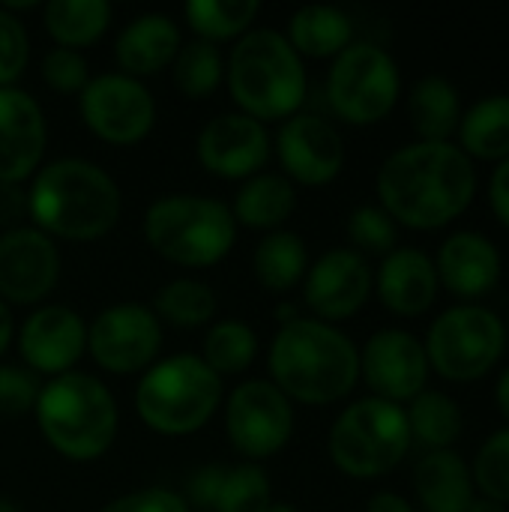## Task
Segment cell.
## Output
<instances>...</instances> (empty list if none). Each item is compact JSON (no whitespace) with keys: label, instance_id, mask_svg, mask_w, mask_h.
Instances as JSON below:
<instances>
[{"label":"cell","instance_id":"12","mask_svg":"<svg viewBox=\"0 0 509 512\" xmlns=\"http://www.w3.org/2000/svg\"><path fill=\"white\" fill-rule=\"evenodd\" d=\"M225 432L240 456L249 462H264L285 450L294 435L291 399L273 381H246L228 396Z\"/></svg>","mask_w":509,"mask_h":512},{"label":"cell","instance_id":"10","mask_svg":"<svg viewBox=\"0 0 509 512\" xmlns=\"http://www.w3.org/2000/svg\"><path fill=\"white\" fill-rule=\"evenodd\" d=\"M507 348L504 321L477 303L441 312L426 336V357L444 378L471 381L486 375Z\"/></svg>","mask_w":509,"mask_h":512},{"label":"cell","instance_id":"24","mask_svg":"<svg viewBox=\"0 0 509 512\" xmlns=\"http://www.w3.org/2000/svg\"><path fill=\"white\" fill-rule=\"evenodd\" d=\"M414 489L426 512H465L474 501L471 468L453 447L429 450L417 462Z\"/></svg>","mask_w":509,"mask_h":512},{"label":"cell","instance_id":"34","mask_svg":"<svg viewBox=\"0 0 509 512\" xmlns=\"http://www.w3.org/2000/svg\"><path fill=\"white\" fill-rule=\"evenodd\" d=\"M174 84L189 99H207L225 81V60L219 45L192 39L174 57Z\"/></svg>","mask_w":509,"mask_h":512},{"label":"cell","instance_id":"17","mask_svg":"<svg viewBox=\"0 0 509 512\" xmlns=\"http://www.w3.org/2000/svg\"><path fill=\"white\" fill-rule=\"evenodd\" d=\"M276 153L291 183L324 186L345 165V141L339 129L318 114H294L276 135Z\"/></svg>","mask_w":509,"mask_h":512},{"label":"cell","instance_id":"1","mask_svg":"<svg viewBox=\"0 0 509 512\" xmlns=\"http://www.w3.org/2000/svg\"><path fill=\"white\" fill-rule=\"evenodd\" d=\"M375 186L381 207L396 222L438 228L474 201L477 171L459 144L414 141L384 159Z\"/></svg>","mask_w":509,"mask_h":512},{"label":"cell","instance_id":"22","mask_svg":"<svg viewBox=\"0 0 509 512\" xmlns=\"http://www.w3.org/2000/svg\"><path fill=\"white\" fill-rule=\"evenodd\" d=\"M438 282L462 297H480L501 279V252L483 231H456L438 249Z\"/></svg>","mask_w":509,"mask_h":512},{"label":"cell","instance_id":"33","mask_svg":"<svg viewBox=\"0 0 509 512\" xmlns=\"http://www.w3.org/2000/svg\"><path fill=\"white\" fill-rule=\"evenodd\" d=\"M258 357V336L243 321H219L204 336L201 360L222 378L246 372Z\"/></svg>","mask_w":509,"mask_h":512},{"label":"cell","instance_id":"26","mask_svg":"<svg viewBox=\"0 0 509 512\" xmlns=\"http://www.w3.org/2000/svg\"><path fill=\"white\" fill-rule=\"evenodd\" d=\"M288 42L300 57H336L354 42V21L339 6L312 3L291 15Z\"/></svg>","mask_w":509,"mask_h":512},{"label":"cell","instance_id":"7","mask_svg":"<svg viewBox=\"0 0 509 512\" xmlns=\"http://www.w3.org/2000/svg\"><path fill=\"white\" fill-rule=\"evenodd\" d=\"M144 240L177 267L207 270L234 249L237 219L219 198L168 195L147 207Z\"/></svg>","mask_w":509,"mask_h":512},{"label":"cell","instance_id":"37","mask_svg":"<svg viewBox=\"0 0 509 512\" xmlns=\"http://www.w3.org/2000/svg\"><path fill=\"white\" fill-rule=\"evenodd\" d=\"M474 480L486 498L509 501V426L489 435L474 459Z\"/></svg>","mask_w":509,"mask_h":512},{"label":"cell","instance_id":"28","mask_svg":"<svg viewBox=\"0 0 509 512\" xmlns=\"http://www.w3.org/2000/svg\"><path fill=\"white\" fill-rule=\"evenodd\" d=\"M111 3L108 0H51L42 6L45 33L57 42V48H87L111 24Z\"/></svg>","mask_w":509,"mask_h":512},{"label":"cell","instance_id":"15","mask_svg":"<svg viewBox=\"0 0 509 512\" xmlns=\"http://www.w3.org/2000/svg\"><path fill=\"white\" fill-rule=\"evenodd\" d=\"M270 132L249 114L228 111L207 120L198 135V162L222 180H249L270 159Z\"/></svg>","mask_w":509,"mask_h":512},{"label":"cell","instance_id":"8","mask_svg":"<svg viewBox=\"0 0 509 512\" xmlns=\"http://www.w3.org/2000/svg\"><path fill=\"white\" fill-rule=\"evenodd\" d=\"M411 447V426L402 405L366 396L339 414L330 429V459L348 477L390 474Z\"/></svg>","mask_w":509,"mask_h":512},{"label":"cell","instance_id":"21","mask_svg":"<svg viewBox=\"0 0 509 512\" xmlns=\"http://www.w3.org/2000/svg\"><path fill=\"white\" fill-rule=\"evenodd\" d=\"M375 288L390 312L402 318H414L435 303L438 294L435 261L417 246H396L390 255H384L375 276Z\"/></svg>","mask_w":509,"mask_h":512},{"label":"cell","instance_id":"4","mask_svg":"<svg viewBox=\"0 0 509 512\" xmlns=\"http://www.w3.org/2000/svg\"><path fill=\"white\" fill-rule=\"evenodd\" d=\"M231 99L240 114L264 120H288L306 102L309 78L303 57L285 33L258 27L237 39L225 63Z\"/></svg>","mask_w":509,"mask_h":512},{"label":"cell","instance_id":"44","mask_svg":"<svg viewBox=\"0 0 509 512\" xmlns=\"http://www.w3.org/2000/svg\"><path fill=\"white\" fill-rule=\"evenodd\" d=\"M27 216H30L27 189L21 183H0V228L3 231L21 228Z\"/></svg>","mask_w":509,"mask_h":512},{"label":"cell","instance_id":"18","mask_svg":"<svg viewBox=\"0 0 509 512\" xmlns=\"http://www.w3.org/2000/svg\"><path fill=\"white\" fill-rule=\"evenodd\" d=\"M372 294V267L357 249L324 252L303 279L306 306L318 321H345L363 309Z\"/></svg>","mask_w":509,"mask_h":512},{"label":"cell","instance_id":"39","mask_svg":"<svg viewBox=\"0 0 509 512\" xmlns=\"http://www.w3.org/2000/svg\"><path fill=\"white\" fill-rule=\"evenodd\" d=\"M30 60V39L18 15L0 6V87H12Z\"/></svg>","mask_w":509,"mask_h":512},{"label":"cell","instance_id":"31","mask_svg":"<svg viewBox=\"0 0 509 512\" xmlns=\"http://www.w3.org/2000/svg\"><path fill=\"white\" fill-rule=\"evenodd\" d=\"M405 414L411 426V441L429 450H447L465 426L459 402L441 390H423L411 399V408Z\"/></svg>","mask_w":509,"mask_h":512},{"label":"cell","instance_id":"43","mask_svg":"<svg viewBox=\"0 0 509 512\" xmlns=\"http://www.w3.org/2000/svg\"><path fill=\"white\" fill-rule=\"evenodd\" d=\"M225 465H204L201 471L192 474L189 480V489H186V504L189 510H207L213 512L216 507V498H219V489H222V480H225Z\"/></svg>","mask_w":509,"mask_h":512},{"label":"cell","instance_id":"36","mask_svg":"<svg viewBox=\"0 0 509 512\" xmlns=\"http://www.w3.org/2000/svg\"><path fill=\"white\" fill-rule=\"evenodd\" d=\"M270 504L273 492L267 474L255 462H246L225 471L213 512H264Z\"/></svg>","mask_w":509,"mask_h":512},{"label":"cell","instance_id":"48","mask_svg":"<svg viewBox=\"0 0 509 512\" xmlns=\"http://www.w3.org/2000/svg\"><path fill=\"white\" fill-rule=\"evenodd\" d=\"M465 512H507V507H504L501 501H495V498H486V495H483V498H474Z\"/></svg>","mask_w":509,"mask_h":512},{"label":"cell","instance_id":"49","mask_svg":"<svg viewBox=\"0 0 509 512\" xmlns=\"http://www.w3.org/2000/svg\"><path fill=\"white\" fill-rule=\"evenodd\" d=\"M495 396H498V405H501V411L509 417V366L501 372V378H498V387H495Z\"/></svg>","mask_w":509,"mask_h":512},{"label":"cell","instance_id":"16","mask_svg":"<svg viewBox=\"0 0 509 512\" xmlns=\"http://www.w3.org/2000/svg\"><path fill=\"white\" fill-rule=\"evenodd\" d=\"M360 372L378 399L396 405L414 399L426 390L429 381L426 345L399 327L378 330L360 354Z\"/></svg>","mask_w":509,"mask_h":512},{"label":"cell","instance_id":"13","mask_svg":"<svg viewBox=\"0 0 509 512\" xmlns=\"http://www.w3.org/2000/svg\"><path fill=\"white\" fill-rule=\"evenodd\" d=\"M162 348V324L141 303H114L87 327V351L111 375L147 372Z\"/></svg>","mask_w":509,"mask_h":512},{"label":"cell","instance_id":"46","mask_svg":"<svg viewBox=\"0 0 509 512\" xmlns=\"http://www.w3.org/2000/svg\"><path fill=\"white\" fill-rule=\"evenodd\" d=\"M366 512H417L411 507L408 498L396 495V492H375L366 504Z\"/></svg>","mask_w":509,"mask_h":512},{"label":"cell","instance_id":"5","mask_svg":"<svg viewBox=\"0 0 509 512\" xmlns=\"http://www.w3.org/2000/svg\"><path fill=\"white\" fill-rule=\"evenodd\" d=\"M33 414L48 447L69 462L102 459L120 426L111 390L84 372H66L42 384Z\"/></svg>","mask_w":509,"mask_h":512},{"label":"cell","instance_id":"29","mask_svg":"<svg viewBox=\"0 0 509 512\" xmlns=\"http://www.w3.org/2000/svg\"><path fill=\"white\" fill-rule=\"evenodd\" d=\"M252 270H255V279L261 282V288H267L273 294H285L306 279L309 249L300 234L273 231L255 246Z\"/></svg>","mask_w":509,"mask_h":512},{"label":"cell","instance_id":"51","mask_svg":"<svg viewBox=\"0 0 509 512\" xmlns=\"http://www.w3.org/2000/svg\"><path fill=\"white\" fill-rule=\"evenodd\" d=\"M264 512H297V507H291V504H276V501H273Z\"/></svg>","mask_w":509,"mask_h":512},{"label":"cell","instance_id":"19","mask_svg":"<svg viewBox=\"0 0 509 512\" xmlns=\"http://www.w3.org/2000/svg\"><path fill=\"white\" fill-rule=\"evenodd\" d=\"M18 351L33 375L60 378L87 351V324L69 306H39L18 330Z\"/></svg>","mask_w":509,"mask_h":512},{"label":"cell","instance_id":"50","mask_svg":"<svg viewBox=\"0 0 509 512\" xmlns=\"http://www.w3.org/2000/svg\"><path fill=\"white\" fill-rule=\"evenodd\" d=\"M0 512H21V510H18V504H15V501H9V498H3V495H0Z\"/></svg>","mask_w":509,"mask_h":512},{"label":"cell","instance_id":"38","mask_svg":"<svg viewBox=\"0 0 509 512\" xmlns=\"http://www.w3.org/2000/svg\"><path fill=\"white\" fill-rule=\"evenodd\" d=\"M348 237L357 249L390 255L396 249V219L381 204H360L348 216Z\"/></svg>","mask_w":509,"mask_h":512},{"label":"cell","instance_id":"42","mask_svg":"<svg viewBox=\"0 0 509 512\" xmlns=\"http://www.w3.org/2000/svg\"><path fill=\"white\" fill-rule=\"evenodd\" d=\"M99 512H192L189 504L183 501V495L162 489V486H150V489H138L129 495H120L114 501H108Z\"/></svg>","mask_w":509,"mask_h":512},{"label":"cell","instance_id":"45","mask_svg":"<svg viewBox=\"0 0 509 512\" xmlns=\"http://www.w3.org/2000/svg\"><path fill=\"white\" fill-rule=\"evenodd\" d=\"M489 201L495 207V213L509 225V156L498 162V168L492 171L489 180Z\"/></svg>","mask_w":509,"mask_h":512},{"label":"cell","instance_id":"2","mask_svg":"<svg viewBox=\"0 0 509 512\" xmlns=\"http://www.w3.org/2000/svg\"><path fill=\"white\" fill-rule=\"evenodd\" d=\"M27 204L33 228L42 234L90 243L117 225L123 195L117 180L96 162L60 156L33 174Z\"/></svg>","mask_w":509,"mask_h":512},{"label":"cell","instance_id":"3","mask_svg":"<svg viewBox=\"0 0 509 512\" xmlns=\"http://www.w3.org/2000/svg\"><path fill=\"white\" fill-rule=\"evenodd\" d=\"M270 375L291 402L330 405L354 390L360 351L339 327L318 318H294L282 324L270 345Z\"/></svg>","mask_w":509,"mask_h":512},{"label":"cell","instance_id":"23","mask_svg":"<svg viewBox=\"0 0 509 512\" xmlns=\"http://www.w3.org/2000/svg\"><path fill=\"white\" fill-rule=\"evenodd\" d=\"M180 48V27L162 12H144L120 30L114 42V60L123 75L141 81L171 66Z\"/></svg>","mask_w":509,"mask_h":512},{"label":"cell","instance_id":"20","mask_svg":"<svg viewBox=\"0 0 509 512\" xmlns=\"http://www.w3.org/2000/svg\"><path fill=\"white\" fill-rule=\"evenodd\" d=\"M48 126L42 105L18 90L0 87V183H24L42 168Z\"/></svg>","mask_w":509,"mask_h":512},{"label":"cell","instance_id":"47","mask_svg":"<svg viewBox=\"0 0 509 512\" xmlns=\"http://www.w3.org/2000/svg\"><path fill=\"white\" fill-rule=\"evenodd\" d=\"M12 336H15L12 312H9V306L0 300V357L6 354V348H9V342H12Z\"/></svg>","mask_w":509,"mask_h":512},{"label":"cell","instance_id":"25","mask_svg":"<svg viewBox=\"0 0 509 512\" xmlns=\"http://www.w3.org/2000/svg\"><path fill=\"white\" fill-rule=\"evenodd\" d=\"M297 207V189L285 174H270L261 171L249 180H243L231 213L237 225L258 228V231H273L279 228Z\"/></svg>","mask_w":509,"mask_h":512},{"label":"cell","instance_id":"41","mask_svg":"<svg viewBox=\"0 0 509 512\" xmlns=\"http://www.w3.org/2000/svg\"><path fill=\"white\" fill-rule=\"evenodd\" d=\"M42 81L57 93H81L90 81L84 54L72 48H51L42 57Z\"/></svg>","mask_w":509,"mask_h":512},{"label":"cell","instance_id":"27","mask_svg":"<svg viewBox=\"0 0 509 512\" xmlns=\"http://www.w3.org/2000/svg\"><path fill=\"white\" fill-rule=\"evenodd\" d=\"M411 126L420 132V141H450V132L462 120L459 90L444 75H423L414 81L408 96Z\"/></svg>","mask_w":509,"mask_h":512},{"label":"cell","instance_id":"6","mask_svg":"<svg viewBox=\"0 0 509 512\" xmlns=\"http://www.w3.org/2000/svg\"><path fill=\"white\" fill-rule=\"evenodd\" d=\"M222 402V378L195 354L156 360L135 387V411L147 429L186 438L204 429Z\"/></svg>","mask_w":509,"mask_h":512},{"label":"cell","instance_id":"30","mask_svg":"<svg viewBox=\"0 0 509 512\" xmlns=\"http://www.w3.org/2000/svg\"><path fill=\"white\" fill-rule=\"evenodd\" d=\"M462 150L483 159L509 156V93H489L477 99L459 120Z\"/></svg>","mask_w":509,"mask_h":512},{"label":"cell","instance_id":"40","mask_svg":"<svg viewBox=\"0 0 509 512\" xmlns=\"http://www.w3.org/2000/svg\"><path fill=\"white\" fill-rule=\"evenodd\" d=\"M42 393L39 375L18 366H0V417L33 414Z\"/></svg>","mask_w":509,"mask_h":512},{"label":"cell","instance_id":"35","mask_svg":"<svg viewBox=\"0 0 509 512\" xmlns=\"http://www.w3.org/2000/svg\"><path fill=\"white\" fill-rule=\"evenodd\" d=\"M156 318L174 327H201L216 315V294L195 279H174L156 294Z\"/></svg>","mask_w":509,"mask_h":512},{"label":"cell","instance_id":"32","mask_svg":"<svg viewBox=\"0 0 509 512\" xmlns=\"http://www.w3.org/2000/svg\"><path fill=\"white\" fill-rule=\"evenodd\" d=\"M258 12H261L258 0H189L183 9L192 33L213 45L249 33Z\"/></svg>","mask_w":509,"mask_h":512},{"label":"cell","instance_id":"9","mask_svg":"<svg viewBox=\"0 0 509 512\" xmlns=\"http://www.w3.org/2000/svg\"><path fill=\"white\" fill-rule=\"evenodd\" d=\"M399 66L387 48L360 39L333 57L327 75V99L333 111L357 126L378 123L399 99Z\"/></svg>","mask_w":509,"mask_h":512},{"label":"cell","instance_id":"11","mask_svg":"<svg viewBox=\"0 0 509 512\" xmlns=\"http://www.w3.org/2000/svg\"><path fill=\"white\" fill-rule=\"evenodd\" d=\"M84 126L117 147L138 144L156 123V99L144 81L123 72H102L78 93Z\"/></svg>","mask_w":509,"mask_h":512},{"label":"cell","instance_id":"14","mask_svg":"<svg viewBox=\"0 0 509 512\" xmlns=\"http://www.w3.org/2000/svg\"><path fill=\"white\" fill-rule=\"evenodd\" d=\"M60 279V252L48 234L21 225L0 234V300L15 306L42 303Z\"/></svg>","mask_w":509,"mask_h":512}]
</instances>
